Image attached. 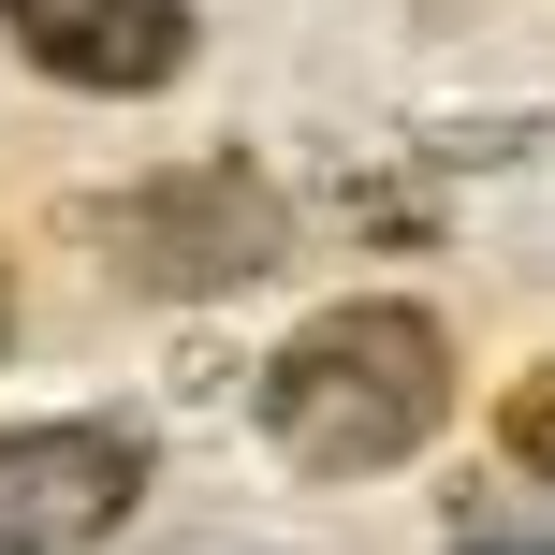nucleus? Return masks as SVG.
<instances>
[{
    "label": "nucleus",
    "instance_id": "obj_5",
    "mask_svg": "<svg viewBox=\"0 0 555 555\" xmlns=\"http://www.w3.org/2000/svg\"><path fill=\"white\" fill-rule=\"evenodd\" d=\"M498 439H512V468H527V482H555V365H527V380L498 395Z\"/></svg>",
    "mask_w": 555,
    "mask_h": 555
},
{
    "label": "nucleus",
    "instance_id": "obj_6",
    "mask_svg": "<svg viewBox=\"0 0 555 555\" xmlns=\"http://www.w3.org/2000/svg\"><path fill=\"white\" fill-rule=\"evenodd\" d=\"M453 555H555V541H453Z\"/></svg>",
    "mask_w": 555,
    "mask_h": 555
},
{
    "label": "nucleus",
    "instance_id": "obj_2",
    "mask_svg": "<svg viewBox=\"0 0 555 555\" xmlns=\"http://www.w3.org/2000/svg\"><path fill=\"white\" fill-rule=\"evenodd\" d=\"M132 498H146L132 424H29V439H0V555H88Z\"/></svg>",
    "mask_w": 555,
    "mask_h": 555
},
{
    "label": "nucleus",
    "instance_id": "obj_1",
    "mask_svg": "<svg viewBox=\"0 0 555 555\" xmlns=\"http://www.w3.org/2000/svg\"><path fill=\"white\" fill-rule=\"evenodd\" d=\"M439 410H453V336L424 322V307H395V293L322 307V322L278 351V380H263V439L293 453L307 482L410 468V453L439 439Z\"/></svg>",
    "mask_w": 555,
    "mask_h": 555
},
{
    "label": "nucleus",
    "instance_id": "obj_3",
    "mask_svg": "<svg viewBox=\"0 0 555 555\" xmlns=\"http://www.w3.org/2000/svg\"><path fill=\"white\" fill-rule=\"evenodd\" d=\"M263 249H278V205H263V176H234V162L162 176V191L117 205V263H132L146 293H220V278H249Z\"/></svg>",
    "mask_w": 555,
    "mask_h": 555
},
{
    "label": "nucleus",
    "instance_id": "obj_4",
    "mask_svg": "<svg viewBox=\"0 0 555 555\" xmlns=\"http://www.w3.org/2000/svg\"><path fill=\"white\" fill-rule=\"evenodd\" d=\"M59 88H162L191 59V0H0Z\"/></svg>",
    "mask_w": 555,
    "mask_h": 555
},
{
    "label": "nucleus",
    "instance_id": "obj_7",
    "mask_svg": "<svg viewBox=\"0 0 555 555\" xmlns=\"http://www.w3.org/2000/svg\"><path fill=\"white\" fill-rule=\"evenodd\" d=\"M0 336H15V278H0Z\"/></svg>",
    "mask_w": 555,
    "mask_h": 555
}]
</instances>
